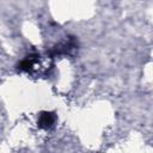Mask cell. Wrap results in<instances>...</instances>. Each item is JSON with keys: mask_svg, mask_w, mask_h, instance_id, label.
<instances>
[{"mask_svg": "<svg viewBox=\"0 0 153 153\" xmlns=\"http://www.w3.org/2000/svg\"><path fill=\"white\" fill-rule=\"evenodd\" d=\"M55 114L54 112H48V111H43L39 117H38V127L42 129H48L50 127H53L54 122H55Z\"/></svg>", "mask_w": 153, "mask_h": 153, "instance_id": "6da1fadb", "label": "cell"}]
</instances>
